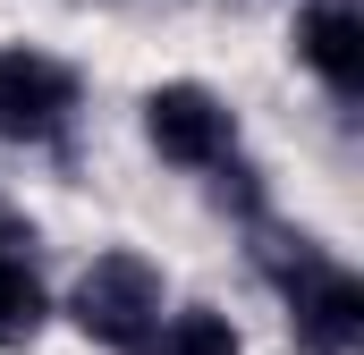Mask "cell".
<instances>
[{
  "label": "cell",
  "instance_id": "1",
  "mask_svg": "<svg viewBox=\"0 0 364 355\" xmlns=\"http://www.w3.org/2000/svg\"><path fill=\"white\" fill-rule=\"evenodd\" d=\"M68 313H77L85 339H102V347H119V355H144V339L170 313V288H161V271L144 263V254H93L85 279H77V296H68Z\"/></svg>",
  "mask_w": 364,
  "mask_h": 355
},
{
  "label": "cell",
  "instance_id": "2",
  "mask_svg": "<svg viewBox=\"0 0 364 355\" xmlns=\"http://www.w3.org/2000/svg\"><path fill=\"white\" fill-rule=\"evenodd\" d=\"M279 296H288V322H296V347L305 355H356L364 347V288L348 263H331L314 237H296V263H279Z\"/></svg>",
  "mask_w": 364,
  "mask_h": 355
},
{
  "label": "cell",
  "instance_id": "3",
  "mask_svg": "<svg viewBox=\"0 0 364 355\" xmlns=\"http://www.w3.org/2000/svg\"><path fill=\"white\" fill-rule=\"evenodd\" d=\"M144 136H153V153L178 161V170H229V161H237V110L212 85H186V77L144 93Z\"/></svg>",
  "mask_w": 364,
  "mask_h": 355
},
{
  "label": "cell",
  "instance_id": "4",
  "mask_svg": "<svg viewBox=\"0 0 364 355\" xmlns=\"http://www.w3.org/2000/svg\"><path fill=\"white\" fill-rule=\"evenodd\" d=\"M68 119H77V68L34 43H9L0 51V136L51 144V136H68Z\"/></svg>",
  "mask_w": 364,
  "mask_h": 355
},
{
  "label": "cell",
  "instance_id": "5",
  "mask_svg": "<svg viewBox=\"0 0 364 355\" xmlns=\"http://www.w3.org/2000/svg\"><path fill=\"white\" fill-rule=\"evenodd\" d=\"M296 60L339 93V102H356L364 93V17L348 0H314V9L296 17Z\"/></svg>",
  "mask_w": 364,
  "mask_h": 355
},
{
  "label": "cell",
  "instance_id": "6",
  "mask_svg": "<svg viewBox=\"0 0 364 355\" xmlns=\"http://www.w3.org/2000/svg\"><path fill=\"white\" fill-rule=\"evenodd\" d=\"M43 313H51V296H43L34 263H26V254L0 263V347H26V339L43 330Z\"/></svg>",
  "mask_w": 364,
  "mask_h": 355
},
{
  "label": "cell",
  "instance_id": "7",
  "mask_svg": "<svg viewBox=\"0 0 364 355\" xmlns=\"http://www.w3.org/2000/svg\"><path fill=\"white\" fill-rule=\"evenodd\" d=\"M144 355H237V330L220 322V313H161V330L144 339Z\"/></svg>",
  "mask_w": 364,
  "mask_h": 355
},
{
  "label": "cell",
  "instance_id": "8",
  "mask_svg": "<svg viewBox=\"0 0 364 355\" xmlns=\"http://www.w3.org/2000/svg\"><path fill=\"white\" fill-rule=\"evenodd\" d=\"M17 254H26V229H17V220L0 212V263H17Z\"/></svg>",
  "mask_w": 364,
  "mask_h": 355
}]
</instances>
